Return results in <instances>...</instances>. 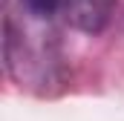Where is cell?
Instances as JSON below:
<instances>
[{
  "mask_svg": "<svg viewBox=\"0 0 124 121\" xmlns=\"http://www.w3.org/2000/svg\"><path fill=\"white\" fill-rule=\"evenodd\" d=\"M113 9H116V0H66L63 6L66 20L87 35H98L104 29L113 17Z\"/></svg>",
  "mask_w": 124,
  "mask_h": 121,
  "instance_id": "1",
  "label": "cell"
},
{
  "mask_svg": "<svg viewBox=\"0 0 124 121\" xmlns=\"http://www.w3.org/2000/svg\"><path fill=\"white\" fill-rule=\"evenodd\" d=\"M35 17H52L61 6H66V0H20Z\"/></svg>",
  "mask_w": 124,
  "mask_h": 121,
  "instance_id": "2",
  "label": "cell"
}]
</instances>
